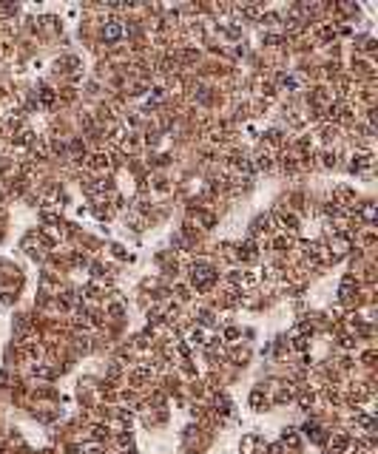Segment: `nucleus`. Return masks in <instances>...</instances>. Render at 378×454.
<instances>
[{"instance_id":"obj_1","label":"nucleus","mask_w":378,"mask_h":454,"mask_svg":"<svg viewBox=\"0 0 378 454\" xmlns=\"http://www.w3.org/2000/svg\"><path fill=\"white\" fill-rule=\"evenodd\" d=\"M105 40H117V37H119V34H122V29H119V23H117V20H111V23H105Z\"/></svg>"},{"instance_id":"obj_2","label":"nucleus","mask_w":378,"mask_h":454,"mask_svg":"<svg viewBox=\"0 0 378 454\" xmlns=\"http://www.w3.org/2000/svg\"><path fill=\"white\" fill-rule=\"evenodd\" d=\"M281 85L290 88V91H296L298 85H301V77H296V74H284V77H281Z\"/></svg>"}]
</instances>
